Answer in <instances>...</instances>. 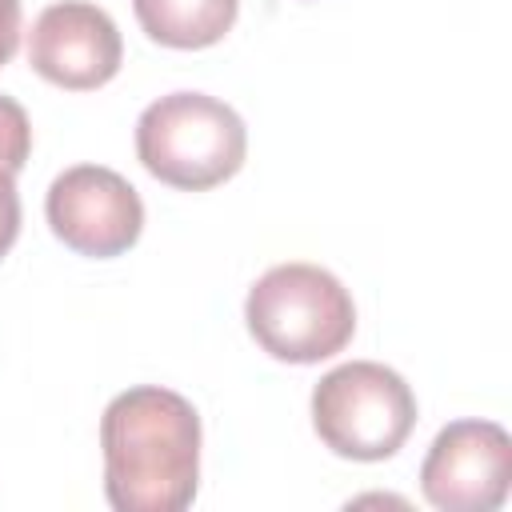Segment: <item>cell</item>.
Returning a JSON list of instances; mask_svg holds the SVG:
<instances>
[{"label": "cell", "instance_id": "obj_2", "mask_svg": "<svg viewBox=\"0 0 512 512\" xmlns=\"http://www.w3.org/2000/svg\"><path fill=\"white\" fill-rule=\"evenodd\" d=\"M136 156L160 184L208 192L232 180L248 156V128L216 96L168 92L136 120Z\"/></svg>", "mask_w": 512, "mask_h": 512}, {"label": "cell", "instance_id": "obj_5", "mask_svg": "<svg viewBox=\"0 0 512 512\" xmlns=\"http://www.w3.org/2000/svg\"><path fill=\"white\" fill-rule=\"evenodd\" d=\"M44 216L64 248L92 260L128 252L144 232L140 192L104 164L64 168L44 196Z\"/></svg>", "mask_w": 512, "mask_h": 512}, {"label": "cell", "instance_id": "obj_1", "mask_svg": "<svg viewBox=\"0 0 512 512\" xmlns=\"http://www.w3.org/2000/svg\"><path fill=\"white\" fill-rule=\"evenodd\" d=\"M104 496L116 512H184L200 484V416L172 388L140 384L100 416Z\"/></svg>", "mask_w": 512, "mask_h": 512}, {"label": "cell", "instance_id": "obj_4", "mask_svg": "<svg viewBox=\"0 0 512 512\" xmlns=\"http://www.w3.org/2000/svg\"><path fill=\"white\" fill-rule=\"evenodd\" d=\"M312 428L344 460H388L416 428V396L408 380L376 360H352L320 376L312 388Z\"/></svg>", "mask_w": 512, "mask_h": 512}, {"label": "cell", "instance_id": "obj_7", "mask_svg": "<svg viewBox=\"0 0 512 512\" xmlns=\"http://www.w3.org/2000/svg\"><path fill=\"white\" fill-rule=\"evenodd\" d=\"M124 40L112 16L88 0L48 4L28 32V64L56 88L92 92L120 72Z\"/></svg>", "mask_w": 512, "mask_h": 512}, {"label": "cell", "instance_id": "obj_11", "mask_svg": "<svg viewBox=\"0 0 512 512\" xmlns=\"http://www.w3.org/2000/svg\"><path fill=\"white\" fill-rule=\"evenodd\" d=\"M20 48V0H0V68Z\"/></svg>", "mask_w": 512, "mask_h": 512}, {"label": "cell", "instance_id": "obj_9", "mask_svg": "<svg viewBox=\"0 0 512 512\" xmlns=\"http://www.w3.org/2000/svg\"><path fill=\"white\" fill-rule=\"evenodd\" d=\"M32 156V124H28V112L12 100V96H0V172H20Z\"/></svg>", "mask_w": 512, "mask_h": 512}, {"label": "cell", "instance_id": "obj_6", "mask_svg": "<svg viewBox=\"0 0 512 512\" xmlns=\"http://www.w3.org/2000/svg\"><path fill=\"white\" fill-rule=\"evenodd\" d=\"M508 484L512 436L496 420H452L420 464V492L440 512H496Z\"/></svg>", "mask_w": 512, "mask_h": 512}, {"label": "cell", "instance_id": "obj_3", "mask_svg": "<svg viewBox=\"0 0 512 512\" xmlns=\"http://www.w3.org/2000/svg\"><path fill=\"white\" fill-rule=\"evenodd\" d=\"M244 320L272 360L320 364L348 348L356 332V304L328 268L276 264L252 284Z\"/></svg>", "mask_w": 512, "mask_h": 512}, {"label": "cell", "instance_id": "obj_8", "mask_svg": "<svg viewBox=\"0 0 512 512\" xmlns=\"http://www.w3.org/2000/svg\"><path fill=\"white\" fill-rule=\"evenodd\" d=\"M148 40L180 52L212 48L236 24L240 0H132Z\"/></svg>", "mask_w": 512, "mask_h": 512}, {"label": "cell", "instance_id": "obj_10", "mask_svg": "<svg viewBox=\"0 0 512 512\" xmlns=\"http://www.w3.org/2000/svg\"><path fill=\"white\" fill-rule=\"evenodd\" d=\"M20 236V192H16V176L0 172V260L12 252Z\"/></svg>", "mask_w": 512, "mask_h": 512}]
</instances>
